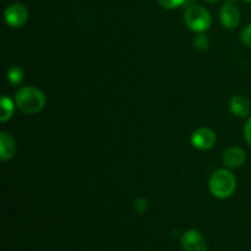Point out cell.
I'll list each match as a JSON object with an SVG mask.
<instances>
[{
  "instance_id": "1",
  "label": "cell",
  "mask_w": 251,
  "mask_h": 251,
  "mask_svg": "<svg viewBox=\"0 0 251 251\" xmlns=\"http://www.w3.org/2000/svg\"><path fill=\"white\" fill-rule=\"evenodd\" d=\"M15 104L25 114H36L46 105V96L39 88L26 86L15 93Z\"/></svg>"
},
{
  "instance_id": "2",
  "label": "cell",
  "mask_w": 251,
  "mask_h": 251,
  "mask_svg": "<svg viewBox=\"0 0 251 251\" xmlns=\"http://www.w3.org/2000/svg\"><path fill=\"white\" fill-rule=\"evenodd\" d=\"M210 191L215 198L217 199H228L234 194L237 189V179L232 172L227 169H218L211 176Z\"/></svg>"
},
{
  "instance_id": "3",
  "label": "cell",
  "mask_w": 251,
  "mask_h": 251,
  "mask_svg": "<svg viewBox=\"0 0 251 251\" xmlns=\"http://www.w3.org/2000/svg\"><path fill=\"white\" fill-rule=\"evenodd\" d=\"M185 24L191 31L198 32V33H202L210 28L211 24H212V19H211V14L208 10L201 5H191L186 9L185 15Z\"/></svg>"
},
{
  "instance_id": "4",
  "label": "cell",
  "mask_w": 251,
  "mask_h": 251,
  "mask_svg": "<svg viewBox=\"0 0 251 251\" xmlns=\"http://www.w3.org/2000/svg\"><path fill=\"white\" fill-rule=\"evenodd\" d=\"M5 21L11 27H21L28 20V10L25 5L20 2H14L9 5L4 12Z\"/></svg>"
},
{
  "instance_id": "5",
  "label": "cell",
  "mask_w": 251,
  "mask_h": 251,
  "mask_svg": "<svg viewBox=\"0 0 251 251\" xmlns=\"http://www.w3.org/2000/svg\"><path fill=\"white\" fill-rule=\"evenodd\" d=\"M216 134L208 127H200L191 135V145L200 151H206L215 146Z\"/></svg>"
},
{
  "instance_id": "6",
  "label": "cell",
  "mask_w": 251,
  "mask_h": 251,
  "mask_svg": "<svg viewBox=\"0 0 251 251\" xmlns=\"http://www.w3.org/2000/svg\"><path fill=\"white\" fill-rule=\"evenodd\" d=\"M181 247L185 251H206L207 249L203 235L195 229L184 233L181 237Z\"/></svg>"
},
{
  "instance_id": "7",
  "label": "cell",
  "mask_w": 251,
  "mask_h": 251,
  "mask_svg": "<svg viewBox=\"0 0 251 251\" xmlns=\"http://www.w3.org/2000/svg\"><path fill=\"white\" fill-rule=\"evenodd\" d=\"M220 20L226 28H235L240 22L239 9L232 2H226L220 10Z\"/></svg>"
},
{
  "instance_id": "8",
  "label": "cell",
  "mask_w": 251,
  "mask_h": 251,
  "mask_svg": "<svg viewBox=\"0 0 251 251\" xmlns=\"http://www.w3.org/2000/svg\"><path fill=\"white\" fill-rule=\"evenodd\" d=\"M245 161H247V153L244 150L237 146L227 149L222 156L223 164L229 168H239L245 163Z\"/></svg>"
},
{
  "instance_id": "9",
  "label": "cell",
  "mask_w": 251,
  "mask_h": 251,
  "mask_svg": "<svg viewBox=\"0 0 251 251\" xmlns=\"http://www.w3.org/2000/svg\"><path fill=\"white\" fill-rule=\"evenodd\" d=\"M16 153V142L14 137L6 131L0 134V158L2 162L10 161Z\"/></svg>"
},
{
  "instance_id": "10",
  "label": "cell",
  "mask_w": 251,
  "mask_h": 251,
  "mask_svg": "<svg viewBox=\"0 0 251 251\" xmlns=\"http://www.w3.org/2000/svg\"><path fill=\"white\" fill-rule=\"evenodd\" d=\"M230 112L240 118H245L250 114L251 104L250 100L245 96L237 95L230 100Z\"/></svg>"
},
{
  "instance_id": "11",
  "label": "cell",
  "mask_w": 251,
  "mask_h": 251,
  "mask_svg": "<svg viewBox=\"0 0 251 251\" xmlns=\"http://www.w3.org/2000/svg\"><path fill=\"white\" fill-rule=\"evenodd\" d=\"M0 104H1V115H0V120H1L2 123H6L7 120L11 119L12 115H14V102H12L11 98H9L7 96H2Z\"/></svg>"
},
{
  "instance_id": "12",
  "label": "cell",
  "mask_w": 251,
  "mask_h": 251,
  "mask_svg": "<svg viewBox=\"0 0 251 251\" xmlns=\"http://www.w3.org/2000/svg\"><path fill=\"white\" fill-rule=\"evenodd\" d=\"M7 80L14 86L21 85L22 81H24V70L16 65L10 68L9 71H7Z\"/></svg>"
},
{
  "instance_id": "13",
  "label": "cell",
  "mask_w": 251,
  "mask_h": 251,
  "mask_svg": "<svg viewBox=\"0 0 251 251\" xmlns=\"http://www.w3.org/2000/svg\"><path fill=\"white\" fill-rule=\"evenodd\" d=\"M194 46H195V48L199 49V50L205 51L210 48V39H208L207 36L201 34V36L196 37V39L194 41Z\"/></svg>"
},
{
  "instance_id": "14",
  "label": "cell",
  "mask_w": 251,
  "mask_h": 251,
  "mask_svg": "<svg viewBox=\"0 0 251 251\" xmlns=\"http://www.w3.org/2000/svg\"><path fill=\"white\" fill-rule=\"evenodd\" d=\"M157 1H158L159 5H161L162 7H164V9L173 10L185 4L186 0H157Z\"/></svg>"
},
{
  "instance_id": "15",
  "label": "cell",
  "mask_w": 251,
  "mask_h": 251,
  "mask_svg": "<svg viewBox=\"0 0 251 251\" xmlns=\"http://www.w3.org/2000/svg\"><path fill=\"white\" fill-rule=\"evenodd\" d=\"M240 39H242L243 44L251 48V24L243 28L242 33H240Z\"/></svg>"
},
{
  "instance_id": "16",
  "label": "cell",
  "mask_w": 251,
  "mask_h": 251,
  "mask_svg": "<svg viewBox=\"0 0 251 251\" xmlns=\"http://www.w3.org/2000/svg\"><path fill=\"white\" fill-rule=\"evenodd\" d=\"M134 207L135 210L137 211V212H145V211L147 210V207H149V202H147V200L145 198H139L135 200L134 202Z\"/></svg>"
},
{
  "instance_id": "17",
  "label": "cell",
  "mask_w": 251,
  "mask_h": 251,
  "mask_svg": "<svg viewBox=\"0 0 251 251\" xmlns=\"http://www.w3.org/2000/svg\"><path fill=\"white\" fill-rule=\"evenodd\" d=\"M244 137H245V140H247L248 144H249L251 146V118L249 120H248L247 124H245Z\"/></svg>"
},
{
  "instance_id": "18",
  "label": "cell",
  "mask_w": 251,
  "mask_h": 251,
  "mask_svg": "<svg viewBox=\"0 0 251 251\" xmlns=\"http://www.w3.org/2000/svg\"><path fill=\"white\" fill-rule=\"evenodd\" d=\"M206 2H208V4H215V2H217L218 0H205Z\"/></svg>"
},
{
  "instance_id": "19",
  "label": "cell",
  "mask_w": 251,
  "mask_h": 251,
  "mask_svg": "<svg viewBox=\"0 0 251 251\" xmlns=\"http://www.w3.org/2000/svg\"><path fill=\"white\" fill-rule=\"evenodd\" d=\"M233 1H235V0H228V2H233Z\"/></svg>"
},
{
  "instance_id": "20",
  "label": "cell",
  "mask_w": 251,
  "mask_h": 251,
  "mask_svg": "<svg viewBox=\"0 0 251 251\" xmlns=\"http://www.w3.org/2000/svg\"><path fill=\"white\" fill-rule=\"evenodd\" d=\"M245 1H247V2H251V0H245Z\"/></svg>"
}]
</instances>
